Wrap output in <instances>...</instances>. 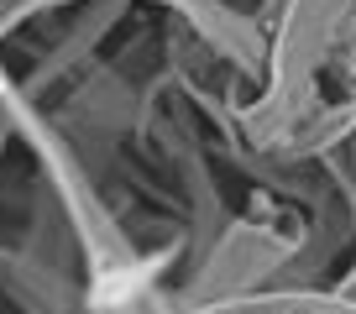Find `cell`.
<instances>
[{
	"label": "cell",
	"mask_w": 356,
	"mask_h": 314,
	"mask_svg": "<svg viewBox=\"0 0 356 314\" xmlns=\"http://www.w3.org/2000/svg\"><path fill=\"white\" fill-rule=\"evenodd\" d=\"M0 299L16 314H95L84 278L37 257L11 231H0Z\"/></svg>",
	"instance_id": "7a4b0ae2"
},
{
	"label": "cell",
	"mask_w": 356,
	"mask_h": 314,
	"mask_svg": "<svg viewBox=\"0 0 356 314\" xmlns=\"http://www.w3.org/2000/svg\"><path fill=\"white\" fill-rule=\"evenodd\" d=\"M0 74H6V58H0Z\"/></svg>",
	"instance_id": "3957f363"
},
{
	"label": "cell",
	"mask_w": 356,
	"mask_h": 314,
	"mask_svg": "<svg viewBox=\"0 0 356 314\" xmlns=\"http://www.w3.org/2000/svg\"><path fill=\"white\" fill-rule=\"evenodd\" d=\"M257 22L267 26V78L299 84L314 68L356 53V0H262Z\"/></svg>",
	"instance_id": "6da1fadb"
},
{
	"label": "cell",
	"mask_w": 356,
	"mask_h": 314,
	"mask_svg": "<svg viewBox=\"0 0 356 314\" xmlns=\"http://www.w3.org/2000/svg\"><path fill=\"white\" fill-rule=\"evenodd\" d=\"M0 58H6V47H0Z\"/></svg>",
	"instance_id": "277c9868"
}]
</instances>
